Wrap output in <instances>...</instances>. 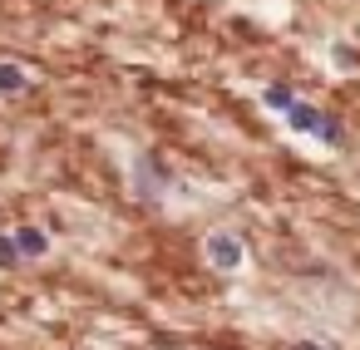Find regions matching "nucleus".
I'll return each instance as SVG.
<instances>
[{
  "mask_svg": "<svg viewBox=\"0 0 360 350\" xmlns=\"http://www.w3.org/2000/svg\"><path fill=\"white\" fill-rule=\"evenodd\" d=\"M207 257H212V266L232 271V266L242 261V242H237V237H227V232H217V237L207 242Z\"/></svg>",
  "mask_w": 360,
  "mask_h": 350,
  "instance_id": "1",
  "label": "nucleus"
},
{
  "mask_svg": "<svg viewBox=\"0 0 360 350\" xmlns=\"http://www.w3.org/2000/svg\"><path fill=\"white\" fill-rule=\"evenodd\" d=\"M286 124H291V129H301V134H311V129H321V114H316L311 104L291 99V104H286Z\"/></svg>",
  "mask_w": 360,
  "mask_h": 350,
  "instance_id": "2",
  "label": "nucleus"
},
{
  "mask_svg": "<svg viewBox=\"0 0 360 350\" xmlns=\"http://www.w3.org/2000/svg\"><path fill=\"white\" fill-rule=\"evenodd\" d=\"M15 247H20V257H45L50 242H45L40 227H20V232H15Z\"/></svg>",
  "mask_w": 360,
  "mask_h": 350,
  "instance_id": "3",
  "label": "nucleus"
},
{
  "mask_svg": "<svg viewBox=\"0 0 360 350\" xmlns=\"http://www.w3.org/2000/svg\"><path fill=\"white\" fill-rule=\"evenodd\" d=\"M25 89V70L20 65H0V94H20Z\"/></svg>",
  "mask_w": 360,
  "mask_h": 350,
  "instance_id": "4",
  "label": "nucleus"
},
{
  "mask_svg": "<svg viewBox=\"0 0 360 350\" xmlns=\"http://www.w3.org/2000/svg\"><path fill=\"white\" fill-rule=\"evenodd\" d=\"M266 104H271V109H286V104H291V89H286V84H271V89H266Z\"/></svg>",
  "mask_w": 360,
  "mask_h": 350,
  "instance_id": "5",
  "label": "nucleus"
},
{
  "mask_svg": "<svg viewBox=\"0 0 360 350\" xmlns=\"http://www.w3.org/2000/svg\"><path fill=\"white\" fill-rule=\"evenodd\" d=\"M15 257H20L15 237H0V266H15Z\"/></svg>",
  "mask_w": 360,
  "mask_h": 350,
  "instance_id": "6",
  "label": "nucleus"
},
{
  "mask_svg": "<svg viewBox=\"0 0 360 350\" xmlns=\"http://www.w3.org/2000/svg\"><path fill=\"white\" fill-rule=\"evenodd\" d=\"M316 134H321V138H326V143H335V138H340V129H335V124H330V119H321V129H316Z\"/></svg>",
  "mask_w": 360,
  "mask_h": 350,
  "instance_id": "7",
  "label": "nucleus"
},
{
  "mask_svg": "<svg viewBox=\"0 0 360 350\" xmlns=\"http://www.w3.org/2000/svg\"><path fill=\"white\" fill-rule=\"evenodd\" d=\"M291 350H321V345H316V340H301V345H291Z\"/></svg>",
  "mask_w": 360,
  "mask_h": 350,
  "instance_id": "8",
  "label": "nucleus"
}]
</instances>
